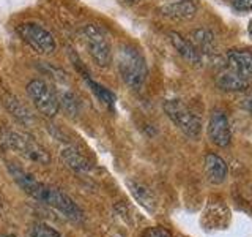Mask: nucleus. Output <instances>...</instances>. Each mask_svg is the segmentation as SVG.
<instances>
[{
    "label": "nucleus",
    "mask_w": 252,
    "mask_h": 237,
    "mask_svg": "<svg viewBox=\"0 0 252 237\" xmlns=\"http://www.w3.org/2000/svg\"><path fill=\"white\" fill-rule=\"evenodd\" d=\"M60 160L76 174H89L93 171V163L74 147H63L60 150Z\"/></svg>",
    "instance_id": "obj_12"
},
{
    "label": "nucleus",
    "mask_w": 252,
    "mask_h": 237,
    "mask_svg": "<svg viewBox=\"0 0 252 237\" xmlns=\"http://www.w3.org/2000/svg\"><path fill=\"white\" fill-rule=\"evenodd\" d=\"M125 3H129V5H136V3H139L140 0H123Z\"/></svg>",
    "instance_id": "obj_24"
},
{
    "label": "nucleus",
    "mask_w": 252,
    "mask_h": 237,
    "mask_svg": "<svg viewBox=\"0 0 252 237\" xmlns=\"http://www.w3.org/2000/svg\"><path fill=\"white\" fill-rule=\"evenodd\" d=\"M0 237H16V236H0Z\"/></svg>",
    "instance_id": "obj_26"
},
{
    "label": "nucleus",
    "mask_w": 252,
    "mask_h": 237,
    "mask_svg": "<svg viewBox=\"0 0 252 237\" xmlns=\"http://www.w3.org/2000/svg\"><path fill=\"white\" fill-rule=\"evenodd\" d=\"M59 100H60V108L63 106V109H65L69 116L77 114L79 103H77V100H76V97L73 93H63L59 97Z\"/></svg>",
    "instance_id": "obj_19"
},
{
    "label": "nucleus",
    "mask_w": 252,
    "mask_h": 237,
    "mask_svg": "<svg viewBox=\"0 0 252 237\" xmlns=\"http://www.w3.org/2000/svg\"><path fill=\"white\" fill-rule=\"evenodd\" d=\"M145 237H170V234L162 228H153L147 233Z\"/></svg>",
    "instance_id": "obj_22"
},
{
    "label": "nucleus",
    "mask_w": 252,
    "mask_h": 237,
    "mask_svg": "<svg viewBox=\"0 0 252 237\" xmlns=\"http://www.w3.org/2000/svg\"><path fill=\"white\" fill-rule=\"evenodd\" d=\"M203 169H205V176H207V179L215 185L224 184L225 179H227V174H228L227 163L220 157H218L216 154L205 155Z\"/></svg>",
    "instance_id": "obj_11"
},
{
    "label": "nucleus",
    "mask_w": 252,
    "mask_h": 237,
    "mask_svg": "<svg viewBox=\"0 0 252 237\" xmlns=\"http://www.w3.org/2000/svg\"><path fill=\"white\" fill-rule=\"evenodd\" d=\"M131 190V195L136 198V201L140 204V205H144V207L150 212H153L155 207H156V199H155V196L153 193L150 192V190L144 185V184H140V182L137 180H128L126 182Z\"/></svg>",
    "instance_id": "obj_16"
},
{
    "label": "nucleus",
    "mask_w": 252,
    "mask_h": 237,
    "mask_svg": "<svg viewBox=\"0 0 252 237\" xmlns=\"http://www.w3.org/2000/svg\"><path fill=\"white\" fill-rule=\"evenodd\" d=\"M208 138L218 147H227L232 141V130L227 116L220 109H215L210 116Z\"/></svg>",
    "instance_id": "obj_8"
},
{
    "label": "nucleus",
    "mask_w": 252,
    "mask_h": 237,
    "mask_svg": "<svg viewBox=\"0 0 252 237\" xmlns=\"http://www.w3.org/2000/svg\"><path fill=\"white\" fill-rule=\"evenodd\" d=\"M227 62L232 70L244 76H252V49H232L227 52Z\"/></svg>",
    "instance_id": "obj_15"
},
{
    "label": "nucleus",
    "mask_w": 252,
    "mask_h": 237,
    "mask_svg": "<svg viewBox=\"0 0 252 237\" xmlns=\"http://www.w3.org/2000/svg\"><path fill=\"white\" fill-rule=\"evenodd\" d=\"M81 37L94 65L99 68H109L114 60V51L107 30L99 24H85L81 29Z\"/></svg>",
    "instance_id": "obj_3"
},
{
    "label": "nucleus",
    "mask_w": 252,
    "mask_h": 237,
    "mask_svg": "<svg viewBox=\"0 0 252 237\" xmlns=\"http://www.w3.org/2000/svg\"><path fill=\"white\" fill-rule=\"evenodd\" d=\"M29 237H60V234L55 231L54 228L41 223V225H36L32 228Z\"/></svg>",
    "instance_id": "obj_20"
},
{
    "label": "nucleus",
    "mask_w": 252,
    "mask_h": 237,
    "mask_svg": "<svg viewBox=\"0 0 252 237\" xmlns=\"http://www.w3.org/2000/svg\"><path fill=\"white\" fill-rule=\"evenodd\" d=\"M87 82H89V85L92 87V90L96 93V97L102 101V103H107V105H114V101H115V97H114V93L112 92H109L106 87H102L96 82H93L90 81V79H87Z\"/></svg>",
    "instance_id": "obj_18"
},
{
    "label": "nucleus",
    "mask_w": 252,
    "mask_h": 237,
    "mask_svg": "<svg viewBox=\"0 0 252 237\" xmlns=\"http://www.w3.org/2000/svg\"><path fill=\"white\" fill-rule=\"evenodd\" d=\"M3 103L16 120H19L21 123H26V125H30L32 122H33V116L30 114V111L24 106L18 98L11 97V95H6V97L3 98Z\"/></svg>",
    "instance_id": "obj_17"
},
{
    "label": "nucleus",
    "mask_w": 252,
    "mask_h": 237,
    "mask_svg": "<svg viewBox=\"0 0 252 237\" xmlns=\"http://www.w3.org/2000/svg\"><path fill=\"white\" fill-rule=\"evenodd\" d=\"M164 113L175 123L178 128L189 138H199L202 131V122L191 109L188 108L186 103L181 100L172 98L164 103Z\"/></svg>",
    "instance_id": "obj_7"
},
{
    "label": "nucleus",
    "mask_w": 252,
    "mask_h": 237,
    "mask_svg": "<svg viewBox=\"0 0 252 237\" xmlns=\"http://www.w3.org/2000/svg\"><path fill=\"white\" fill-rule=\"evenodd\" d=\"M32 105L46 118H54L60 111L59 95L43 79H32L26 87Z\"/></svg>",
    "instance_id": "obj_6"
},
{
    "label": "nucleus",
    "mask_w": 252,
    "mask_h": 237,
    "mask_svg": "<svg viewBox=\"0 0 252 237\" xmlns=\"http://www.w3.org/2000/svg\"><path fill=\"white\" fill-rule=\"evenodd\" d=\"M169 38H170L172 46L175 47V51L181 55V57L186 59L189 63H192V65H199V63H202L203 55L195 49L194 44L189 41L188 38L180 35L178 32H170Z\"/></svg>",
    "instance_id": "obj_13"
},
{
    "label": "nucleus",
    "mask_w": 252,
    "mask_h": 237,
    "mask_svg": "<svg viewBox=\"0 0 252 237\" xmlns=\"http://www.w3.org/2000/svg\"><path fill=\"white\" fill-rule=\"evenodd\" d=\"M5 144L6 147H10L11 150H14L16 154L21 155L24 160L36 163V164H49L51 163V155L49 152L39 144L38 141H35L33 138L27 133L22 131H8L5 134Z\"/></svg>",
    "instance_id": "obj_4"
},
{
    "label": "nucleus",
    "mask_w": 252,
    "mask_h": 237,
    "mask_svg": "<svg viewBox=\"0 0 252 237\" xmlns=\"http://www.w3.org/2000/svg\"><path fill=\"white\" fill-rule=\"evenodd\" d=\"M243 108L246 111H249V113L252 114V93L248 95V97L243 100Z\"/></svg>",
    "instance_id": "obj_23"
},
{
    "label": "nucleus",
    "mask_w": 252,
    "mask_h": 237,
    "mask_svg": "<svg viewBox=\"0 0 252 237\" xmlns=\"http://www.w3.org/2000/svg\"><path fill=\"white\" fill-rule=\"evenodd\" d=\"M8 171H10L11 177L14 182L18 184L24 192L29 196H32L33 199L43 202L49 207L59 210L63 213L66 218L73 220V221H82L84 220V212L79 205L71 199L68 195H65L60 188H55L52 185L43 184V182H38L27 174L26 171H22L21 168L14 164H8Z\"/></svg>",
    "instance_id": "obj_1"
},
{
    "label": "nucleus",
    "mask_w": 252,
    "mask_h": 237,
    "mask_svg": "<svg viewBox=\"0 0 252 237\" xmlns=\"http://www.w3.org/2000/svg\"><path fill=\"white\" fill-rule=\"evenodd\" d=\"M189 41L202 55H211L216 51V38L215 34L208 29H195L189 34Z\"/></svg>",
    "instance_id": "obj_14"
},
{
    "label": "nucleus",
    "mask_w": 252,
    "mask_h": 237,
    "mask_svg": "<svg viewBox=\"0 0 252 237\" xmlns=\"http://www.w3.org/2000/svg\"><path fill=\"white\" fill-rule=\"evenodd\" d=\"M232 6L238 11H251L252 10V0H230Z\"/></svg>",
    "instance_id": "obj_21"
},
{
    "label": "nucleus",
    "mask_w": 252,
    "mask_h": 237,
    "mask_svg": "<svg viewBox=\"0 0 252 237\" xmlns=\"http://www.w3.org/2000/svg\"><path fill=\"white\" fill-rule=\"evenodd\" d=\"M16 34L39 55H52L57 51V40L46 27L36 22H22L16 26Z\"/></svg>",
    "instance_id": "obj_5"
},
{
    "label": "nucleus",
    "mask_w": 252,
    "mask_h": 237,
    "mask_svg": "<svg viewBox=\"0 0 252 237\" xmlns=\"http://www.w3.org/2000/svg\"><path fill=\"white\" fill-rule=\"evenodd\" d=\"M199 6L194 0H177V2L165 3L159 8L162 16L173 21H189L197 14Z\"/></svg>",
    "instance_id": "obj_9"
},
{
    "label": "nucleus",
    "mask_w": 252,
    "mask_h": 237,
    "mask_svg": "<svg viewBox=\"0 0 252 237\" xmlns=\"http://www.w3.org/2000/svg\"><path fill=\"white\" fill-rule=\"evenodd\" d=\"M249 76H244L238 71L228 68L216 78V85L222 92H246L249 89Z\"/></svg>",
    "instance_id": "obj_10"
},
{
    "label": "nucleus",
    "mask_w": 252,
    "mask_h": 237,
    "mask_svg": "<svg viewBox=\"0 0 252 237\" xmlns=\"http://www.w3.org/2000/svg\"><path fill=\"white\" fill-rule=\"evenodd\" d=\"M248 32H249V35H251V38H252V19L249 21V26H248Z\"/></svg>",
    "instance_id": "obj_25"
},
{
    "label": "nucleus",
    "mask_w": 252,
    "mask_h": 237,
    "mask_svg": "<svg viewBox=\"0 0 252 237\" xmlns=\"http://www.w3.org/2000/svg\"><path fill=\"white\" fill-rule=\"evenodd\" d=\"M117 68L123 82L132 90H142L148 78L144 54L132 44H123L117 51Z\"/></svg>",
    "instance_id": "obj_2"
}]
</instances>
